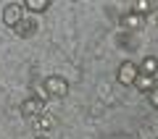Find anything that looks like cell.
Masks as SVG:
<instances>
[{
    "instance_id": "cell-1",
    "label": "cell",
    "mask_w": 158,
    "mask_h": 139,
    "mask_svg": "<svg viewBox=\"0 0 158 139\" xmlns=\"http://www.w3.org/2000/svg\"><path fill=\"white\" fill-rule=\"evenodd\" d=\"M137 76H140V71H137V63H132V61H124L116 68V79H118V84H124V87L137 84Z\"/></svg>"
},
{
    "instance_id": "cell-2",
    "label": "cell",
    "mask_w": 158,
    "mask_h": 139,
    "mask_svg": "<svg viewBox=\"0 0 158 139\" xmlns=\"http://www.w3.org/2000/svg\"><path fill=\"white\" fill-rule=\"evenodd\" d=\"M21 116H24V118H40V116H45V102L40 100V97H34V95L24 97V102H21Z\"/></svg>"
},
{
    "instance_id": "cell-3",
    "label": "cell",
    "mask_w": 158,
    "mask_h": 139,
    "mask_svg": "<svg viewBox=\"0 0 158 139\" xmlns=\"http://www.w3.org/2000/svg\"><path fill=\"white\" fill-rule=\"evenodd\" d=\"M45 92L50 97H66L69 95V81L63 76H48L45 79Z\"/></svg>"
},
{
    "instance_id": "cell-4",
    "label": "cell",
    "mask_w": 158,
    "mask_h": 139,
    "mask_svg": "<svg viewBox=\"0 0 158 139\" xmlns=\"http://www.w3.org/2000/svg\"><path fill=\"white\" fill-rule=\"evenodd\" d=\"M21 11H24V6H16V3L6 6V8H3V21H6L8 26H19V21L24 18Z\"/></svg>"
},
{
    "instance_id": "cell-5",
    "label": "cell",
    "mask_w": 158,
    "mask_h": 139,
    "mask_svg": "<svg viewBox=\"0 0 158 139\" xmlns=\"http://www.w3.org/2000/svg\"><path fill=\"white\" fill-rule=\"evenodd\" d=\"M137 71H140V76H156L158 73V58L156 55H145L140 61V66H137Z\"/></svg>"
},
{
    "instance_id": "cell-6",
    "label": "cell",
    "mask_w": 158,
    "mask_h": 139,
    "mask_svg": "<svg viewBox=\"0 0 158 139\" xmlns=\"http://www.w3.org/2000/svg\"><path fill=\"white\" fill-rule=\"evenodd\" d=\"M13 32H16L19 37H32V34H37V21H34V18H21L19 26H13Z\"/></svg>"
},
{
    "instance_id": "cell-7",
    "label": "cell",
    "mask_w": 158,
    "mask_h": 139,
    "mask_svg": "<svg viewBox=\"0 0 158 139\" xmlns=\"http://www.w3.org/2000/svg\"><path fill=\"white\" fill-rule=\"evenodd\" d=\"M121 26L129 29V32H135V29L142 26V16H140V13H135V11H127L124 16H121Z\"/></svg>"
},
{
    "instance_id": "cell-8",
    "label": "cell",
    "mask_w": 158,
    "mask_h": 139,
    "mask_svg": "<svg viewBox=\"0 0 158 139\" xmlns=\"http://www.w3.org/2000/svg\"><path fill=\"white\" fill-rule=\"evenodd\" d=\"M24 8H27L29 13H42V11H48V8H50V3H48V0H27V3H24Z\"/></svg>"
},
{
    "instance_id": "cell-9",
    "label": "cell",
    "mask_w": 158,
    "mask_h": 139,
    "mask_svg": "<svg viewBox=\"0 0 158 139\" xmlns=\"http://www.w3.org/2000/svg\"><path fill=\"white\" fill-rule=\"evenodd\" d=\"M137 89H142V92H148V95H150L153 89V76H137Z\"/></svg>"
},
{
    "instance_id": "cell-10",
    "label": "cell",
    "mask_w": 158,
    "mask_h": 139,
    "mask_svg": "<svg viewBox=\"0 0 158 139\" xmlns=\"http://www.w3.org/2000/svg\"><path fill=\"white\" fill-rule=\"evenodd\" d=\"M53 126H56V118L53 116H40L37 118V129L40 131H48V129H53Z\"/></svg>"
},
{
    "instance_id": "cell-11",
    "label": "cell",
    "mask_w": 158,
    "mask_h": 139,
    "mask_svg": "<svg viewBox=\"0 0 158 139\" xmlns=\"http://www.w3.org/2000/svg\"><path fill=\"white\" fill-rule=\"evenodd\" d=\"M148 11H150V3H145V0L135 6V13H140V16H142V13H148Z\"/></svg>"
},
{
    "instance_id": "cell-12",
    "label": "cell",
    "mask_w": 158,
    "mask_h": 139,
    "mask_svg": "<svg viewBox=\"0 0 158 139\" xmlns=\"http://www.w3.org/2000/svg\"><path fill=\"white\" fill-rule=\"evenodd\" d=\"M150 105L158 110V89H153V92H150Z\"/></svg>"
},
{
    "instance_id": "cell-13",
    "label": "cell",
    "mask_w": 158,
    "mask_h": 139,
    "mask_svg": "<svg viewBox=\"0 0 158 139\" xmlns=\"http://www.w3.org/2000/svg\"><path fill=\"white\" fill-rule=\"evenodd\" d=\"M37 139H48V137H37Z\"/></svg>"
}]
</instances>
